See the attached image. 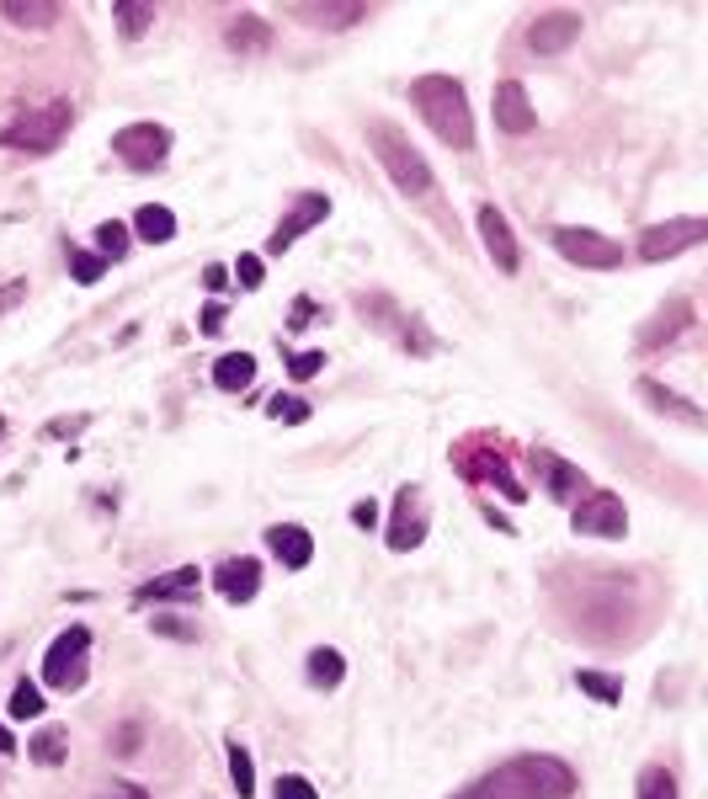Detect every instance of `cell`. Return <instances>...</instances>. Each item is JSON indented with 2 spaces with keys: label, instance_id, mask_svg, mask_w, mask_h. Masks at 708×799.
Instances as JSON below:
<instances>
[{
  "label": "cell",
  "instance_id": "obj_1",
  "mask_svg": "<svg viewBox=\"0 0 708 799\" xmlns=\"http://www.w3.org/2000/svg\"><path fill=\"white\" fill-rule=\"evenodd\" d=\"M576 795V773L560 757H512L485 778H474L469 789L453 799H570Z\"/></svg>",
  "mask_w": 708,
  "mask_h": 799
},
{
  "label": "cell",
  "instance_id": "obj_2",
  "mask_svg": "<svg viewBox=\"0 0 708 799\" xmlns=\"http://www.w3.org/2000/svg\"><path fill=\"white\" fill-rule=\"evenodd\" d=\"M415 113L426 118V128L437 134L448 149H469L474 145V118H469V97L453 75H421L411 86Z\"/></svg>",
  "mask_w": 708,
  "mask_h": 799
},
{
  "label": "cell",
  "instance_id": "obj_3",
  "mask_svg": "<svg viewBox=\"0 0 708 799\" xmlns=\"http://www.w3.org/2000/svg\"><path fill=\"white\" fill-rule=\"evenodd\" d=\"M367 145L378 149V166L390 170V182L405 197H426V193H432V166L421 160V149H415L400 128H390V123H367Z\"/></svg>",
  "mask_w": 708,
  "mask_h": 799
},
{
  "label": "cell",
  "instance_id": "obj_4",
  "mask_svg": "<svg viewBox=\"0 0 708 799\" xmlns=\"http://www.w3.org/2000/svg\"><path fill=\"white\" fill-rule=\"evenodd\" d=\"M75 128V113L70 101H49V107H38V113H27L17 118L6 134H0V145L6 149H27V155H49V149L65 145V134Z\"/></svg>",
  "mask_w": 708,
  "mask_h": 799
},
{
  "label": "cell",
  "instance_id": "obj_5",
  "mask_svg": "<svg viewBox=\"0 0 708 799\" xmlns=\"http://www.w3.org/2000/svg\"><path fill=\"white\" fill-rule=\"evenodd\" d=\"M86 655H91V630L86 624H75V630H65L59 640L49 645V655H43V682L49 688H80L86 682Z\"/></svg>",
  "mask_w": 708,
  "mask_h": 799
},
{
  "label": "cell",
  "instance_id": "obj_6",
  "mask_svg": "<svg viewBox=\"0 0 708 799\" xmlns=\"http://www.w3.org/2000/svg\"><path fill=\"white\" fill-rule=\"evenodd\" d=\"M166 149H171V134L160 123H128V128L112 134V155L128 170H155L166 160Z\"/></svg>",
  "mask_w": 708,
  "mask_h": 799
},
{
  "label": "cell",
  "instance_id": "obj_7",
  "mask_svg": "<svg viewBox=\"0 0 708 799\" xmlns=\"http://www.w3.org/2000/svg\"><path fill=\"white\" fill-rule=\"evenodd\" d=\"M549 241H554V251H560L564 262H576V266H602V272L623 266V245L597 235V230H554Z\"/></svg>",
  "mask_w": 708,
  "mask_h": 799
},
{
  "label": "cell",
  "instance_id": "obj_8",
  "mask_svg": "<svg viewBox=\"0 0 708 799\" xmlns=\"http://www.w3.org/2000/svg\"><path fill=\"white\" fill-rule=\"evenodd\" d=\"M708 235L704 218H677V224H656L639 235V256L645 262H666V256H682V245H698Z\"/></svg>",
  "mask_w": 708,
  "mask_h": 799
},
{
  "label": "cell",
  "instance_id": "obj_9",
  "mask_svg": "<svg viewBox=\"0 0 708 799\" xmlns=\"http://www.w3.org/2000/svg\"><path fill=\"white\" fill-rule=\"evenodd\" d=\"M325 214H331V197H325V193H304V197L294 203V214L283 218L277 230H272L267 251H272V256H283V251H288V245H294L298 235H304V230H315V224H319Z\"/></svg>",
  "mask_w": 708,
  "mask_h": 799
},
{
  "label": "cell",
  "instance_id": "obj_10",
  "mask_svg": "<svg viewBox=\"0 0 708 799\" xmlns=\"http://www.w3.org/2000/svg\"><path fill=\"white\" fill-rule=\"evenodd\" d=\"M197 592H203V571L197 565H176L166 576H149L139 586V603H193Z\"/></svg>",
  "mask_w": 708,
  "mask_h": 799
},
{
  "label": "cell",
  "instance_id": "obj_11",
  "mask_svg": "<svg viewBox=\"0 0 708 799\" xmlns=\"http://www.w3.org/2000/svg\"><path fill=\"white\" fill-rule=\"evenodd\" d=\"M570 528L602 533V538H623V533H629V517H623V507H618V496H591L587 507L570 517Z\"/></svg>",
  "mask_w": 708,
  "mask_h": 799
},
{
  "label": "cell",
  "instance_id": "obj_12",
  "mask_svg": "<svg viewBox=\"0 0 708 799\" xmlns=\"http://www.w3.org/2000/svg\"><path fill=\"white\" fill-rule=\"evenodd\" d=\"M576 38H581V17H576V11H543L533 22V32H528L533 53H560V49H570Z\"/></svg>",
  "mask_w": 708,
  "mask_h": 799
},
{
  "label": "cell",
  "instance_id": "obj_13",
  "mask_svg": "<svg viewBox=\"0 0 708 799\" xmlns=\"http://www.w3.org/2000/svg\"><path fill=\"white\" fill-rule=\"evenodd\" d=\"M495 123L507 128V134H528L538 123L533 101L522 91V80H495Z\"/></svg>",
  "mask_w": 708,
  "mask_h": 799
},
{
  "label": "cell",
  "instance_id": "obj_14",
  "mask_svg": "<svg viewBox=\"0 0 708 799\" xmlns=\"http://www.w3.org/2000/svg\"><path fill=\"white\" fill-rule=\"evenodd\" d=\"M214 586H219L224 603H250L262 592V565L256 559H224L214 571Z\"/></svg>",
  "mask_w": 708,
  "mask_h": 799
},
{
  "label": "cell",
  "instance_id": "obj_15",
  "mask_svg": "<svg viewBox=\"0 0 708 799\" xmlns=\"http://www.w3.org/2000/svg\"><path fill=\"white\" fill-rule=\"evenodd\" d=\"M480 241H485V251L495 256V266L501 272H517V241H512V224L501 218V208H480Z\"/></svg>",
  "mask_w": 708,
  "mask_h": 799
},
{
  "label": "cell",
  "instance_id": "obj_16",
  "mask_svg": "<svg viewBox=\"0 0 708 799\" xmlns=\"http://www.w3.org/2000/svg\"><path fill=\"white\" fill-rule=\"evenodd\" d=\"M394 528H390V549H415L421 544V533H426V517H421V490H400V501H394Z\"/></svg>",
  "mask_w": 708,
  "mask_h": 799
},
{
  "label": "cell",
  "instance_id": "obj_17",
  "mask_svg": "<svg viewBox=\"0 0 708 799\" xmlns=\"http://www.w3.org/2000/svg\"><path fill=\"white\" fill-rule=\"evenodd\" d=\"M267 549L288 571H304L309 559H315V538H309V528H294V523H283V528H267Z\"/></svg>",
  "mask_w": 708,
  "mask_h": 799
},
{
  "label": "cell",
  "instance_id": "obj_18",
  "mask_svg": "<svg viewBox=\"0 0 708 799\" xmlns=\"http://www.w3.org/2000/svg\"><path fill=\"white\" fill-rule=\"evenodd\" d=\"M134 230H139V241L166 245L176 235V214H171V208H160V203H145V208H139V218H134Z\"/></svg>",
  "mask_w": 708,
  "mask_h": 799
},
{
  "label": "cell",
  "instance_id": "obj_19",
  "mask_svg": "<svg viewBox=\"0 0 708 799\" xmlns=\"http://www.w3.org/2000/svg\"><path fill=\"white\" fill-rule=\"evenodd\" d=\"M250 379H256V358L250 352H229V358L214 363V384L219 389H245Z\"/></svg>",
  "mask_w": 708,
  "mask_h": 799
},
{
  "label": "cell",
  "instance_id": "obj_20",
  "mask_svg": "<svg viewBox=\"0 0 708 799\" xmlns=\"http://www.w3.org/2000/svg\"><path fill=\"white\" fill-rule=\"evenodd\" d=\"M346 678V661H342V651H309V682L315 688H336V682Z\"/></svg>",
  "mask_w": 708,
  "mask_h": 799
},
{
  "label": "cell",
  "instance_id": "obj_21",
  "mask_svg": "<svg viewBox=\"0 0 708 799\" xmlns=\"http://www.w3.org/2000/svg\"><path fill=\"white\" fill-rule=\"evenodd\" d=\"M27 757H32V762H43V768L65 762V730H43V735H32V741H27Z\"/></svg>",
  "mask_w": 708,
  "mask_h": 799
},
{
  "label": "cell",
  "instance_id": "obj_22",
  "mask_svg": "<svg viewBox=\"0 0 708 799\" xmlns=\"http://www.w3.org/2000/svg\"><path fill=\"white\" fill-rule=\"evenodd\" d=\"M43 714V688L38 682H17L11 693V720H38Z\"/></svg>",
  "mask_w": 708,
  "mask_h": 799
},
{
  "label": "cell",
  "instance_id": "obj_23",
  "mask_svg": "<svg viewBox=\"0 0 708 799\" xmlns=\"http://www.w3.org/2000/svg\"><path fill=\"white\" fill-rule=\"evenodd\" d=\"M112 17H118V27H122V38H145V27L155 22V6H112Z\"/></svg>",
  "mask_w": 708,
  "mask_h": 799
},
{
  "label": "cell",
  "instance_id": "obj_24",
  "mask_svg": "<svg viewBox=\"0 0 708 799\" xmlns=\"http://www.w3.org/2000/svg\"><path fill=\"white\" fill-rule=\"evenodd\" d=\"M229 778H235L240 799L256 795V768H250V751H245V747H229Z\"/></svg>",
  "mask_w": 708,
  "mask_h": 799
},
{
  "label": "cell",
  "instance_id": "obj_25",
  "mask_svg": "<svg viewBox=\"0 0 708 799\" xmlns=\"http://www.w3.org/2000/svg\"><path fill=\"white\" fill-rule=\"evenodd\" d=\"M576 682L587 688L591 699H602V703H618V699H623V682H618V678H608V672H581Z\"/></svg>",
  "mask_w": 708,
  "mask_h": 799
},
{
  "label": "cell",
  "instance_id": "obj_26",
  "mask_svg": "<svg viewBox=\"0 0 708 799\" xmlns=\"http://www.w3.org/2000/svg\"><path fill=\"white\" fill-rule=\"evenodd\" d=\"M543 469H549V490H554L560 501H570V496H576V485H581V475H576L570 464H560V459H543Z\"/></svg>",
  "mask_w": 708,
  "mask_h": 799
},
{
  "label": "cell",
  "instance_id": "obj_27",
  "mask_svg": "<svg viewBox=\"0 0 708 799\" xmlns=\"http://www.w3.org/2000/svg\"><path fill=\"white\" fill-rule=\"evenodd\" d=\"M639 799H677V778L666 773V768H650V773L639 778Z\"/></svg>",
  "mask_w": 708,
  "mask_h": 799
},
{
  "label": "cell",
  "instance_id": "obj_28",
  "mask_svg": "<svg viewBox=\"0 0 708 799\" xmlns=\"http://www.w3.org/2000/svg\"><path fill=\"white\" fill-rule=\"evenodd\" d=\"M59 17V6H6V22L17 27H49Z\"/></svg>",
  "mask_w": 708,
  "mask_h": 799
},
{
  "label": "cell",
  "instance_id": "obj_29",
  "mask_svg": "<svg viewBox=\"0 0 708 799\" xmlns=\"http://www.w3.org/2000/svg\"><path fill=\"white\" fill-rule=\"evenodd\" d=\"M277 421H288V427H298V421H309V400H298V394H272L267 406Z\"/></svg>",
  "mask_w": 708,
  "mask_h": 799
},
{
  "label": "cell",
  "instance_id": "obj_30",
  "mask_svg": "<svg viewBox=\"0 0 708 799\" xmlns=\"http://www.w3.org/2000/svg\"><path fill=\"white\" fill-rule=\"evenodd\" d=\"M70 272H75V283H97L101 272H107V256H91V251H70Z\"/></svg>",
  "mask_w": 708,
  "mask_h": 799
},
{
  "label": "cell",
  "instance_id": "obj_31",
  "mask_svg": "<svg viewBox=\"0 0 708 799\" xmlns=\"http://www.w3.org/2000/svg\"><path fill=\"white\" fill-rule=\"evenodd\" d=\"M97 241H101V256H107V262H118L122 251H128V230H122L118 218H107V224L97 230Z\"/></svg>",
  "mask_w": 708,
  "mask_h": 799
},
{
  "label": "cell",
  "instance_id": "obj_32",
  "mask_svg": "<svg viewBox=\"0 0 708 799\" xmlns=\"http://www.w3.org/2000/svg\"><path fill=\"white\" fill-rule=\"evenodd\" d=\"M229 43H235V49H267V27H256V22L229 27Z\"/></svg>",
  "mask_w": 708,
  "mask_h": 799
},
{
  "label": "cell",
  "instance_id": "obj_33",
  "mask_svg": "<svg viewBox=\"0 0 708 799\" xmlns=\"http://www.w3.org/2000/svg\"><path fill=\"white\" fill-rule=\"evenodd\" d=\"M277 799H319V795H315V783H309V778L288 773V778H277Z\"/></svg>",
  "mask_w": 708,
  "mask_h": 799
},
{
  "label": "cell",
  "instance_id": "obj_34",
  "mask_svg": "<svg viewBox=\"0 0 708 799\" xmlns=\"http://www.w3.org/2000/svg\"><path fill=\"white\" fill-rule=\"evenodd\" d=\"M235 277H240L245 289H262V277H267V266H262V256H240V262H235Z\"/></svg>",
  "mask_w": 708,
  "mask_h": 799
},
{
  "label": "cell",
  "instance_id": "obj_35",
  "mask_svg": "<svg viewBox=\"0 0 708 799\" xmlns=\"http://www.w3.org/2000/svg\"><path fill=\"white\" fill-rule=\"evenodd\" d=\"M319 368H325V352H294V358H288V373H294V379H309Z\"/></svg>",
  "mask_w": 708,
  "mask_h": 799
},
{
  "label": "cell",
  "instance_id": "obj_36",
  "mask_svg": "<svg viewBox=\"0 0 708 799\" xmlns=\"http://www.w3.org/2000/svg\"><path fill=\"white\" fill-rule=\"evenodd\" d=\"M304 17H309V22H357L363 11H357V6H342V11H325V6H304Z\"/></svg>",
  "mask_w": 708,
  "mask_h": 799
},
{
  "label": "cell",
  "instance_id": "obj_37",
  "mask_svg": "<svg viewBox=\"0 0 708 799\" xmlns=\"http://www.w3.org/2000/svg\"><path fill=\"white\" fill-rule=\"evenodd\" d=\"M101 799H149V795L139 789V783H122L118 778V783H107V789H101Z\"/></svg>",
  "mask_w": 708,
  "mask_h": 799
},
{
  "label": "cell",
  "instance_id": "obj_38",
  "mask_svg": "<svg viewBox=\"0 0 708 799\" xmlns=\"http://www.w3.org/2000/svg\"><path fill=\"white\" fill-rule=\"evenodd\" d=\"M352 523H357V528H373V523H378V507H373V501H357V507H352Z\"/></svg>",
  "mask_w": 708,
  "mask_h": 799
},
{
  "label": "cell",
  "instance_id": "obj_39",
  "mask_svg": "<svg viewBox=\"0 0 708 799\" xmlns=\"http://www.w3.org/2000/svg\"><path fill=\"white\" fill-rule=\"evenodd\" d=\"M22 293H27V283H11V289H0V310H11Z\"/></svg>",
  "mask_w": 708,
  "mask_h": 799
},
{
  "label": "cell",
  "instance_id": "obj_40",
  "mask_svg": "<svg viewBox=\"0 0 708 799\" xmlns=\"http://www.w3.org/2000/svg\"><path fill=\"white\" fill-rule=\"evenodd\" d=\"M203 325H208V331H219V325H224V310H219V304H208V310H203Z\"/></svg>",
  "mask_w": 708,
  "mask_h": 799
},
{
  "label": "cell",
  "instance_id": "obj_41",
  "mask_svg": "<svg viewBox=\"0 0 708 799\" xmlns=\"http://www.w3.org/2000/svg\"><path fill=\"white\" fill-rule=\"evenodd\" d=\"M0 751H6V757L17 751V741H11V730H0Z\"/></svg>",
  "mask_w": 708,
  "mask_h": 799
}]
</instances>
